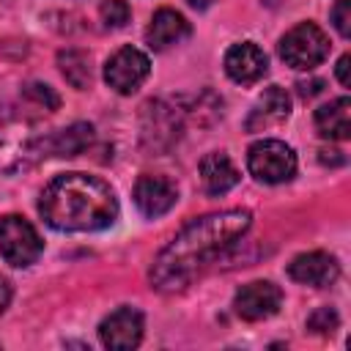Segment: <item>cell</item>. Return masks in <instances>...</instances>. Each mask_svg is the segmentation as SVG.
<instances>
[{"label":"cell","instance_id":"cell-1","mask_svg":"<svg viewBox=\"0 0 351 351\" xmlns=\"http://www.w3.org/2000/svg\"><path fill=\"white\" fill-rule=\"evenodd\" d=\"M252 225L247 208H228L206 214L181 228V233L156 255L151 266V285L162 293L184 291L219 252L236 244Z\"/></svg>","mask_w":351,"mask_h":351},{"label":"cell","instance_id":"cell-2","mask_svg":"<svg viewBox=\"0 0 351 351\" xmlns=\"http://www.w3.org/2000/svg\"><path fill=\"white\" fill-rule=\"evenodd\" d=\"M41 219L66 233L104 230L118 219V197L112 186L88 173L55 176L38 197Z\"/></svg>","mask_w":351,"mask_h":351},{"label":"cell","instance_id":"cell-3","mask_svg":"<svg viewBox=\"0 0 351 351\" xmlns=\"http://www.w3.org/2000/svg\"><path fill=\"white\" fill-rule=\"evenodd\" d=\"M329 36L315 22H299L280 38V58L299 71L315 69L329 55Z\"/></svg>","mask_w":351,"mask_h":351},{"label":"cell","instance_id":"cell-4","mask_svg":"<svg viewBox=\"0 0 351 351\" xmlns=\"http://www.w3.org/2000/svg\"><path fill=\"white\" fill-rule=\"evenodd\" d=\"M44 252V241L38 230L19 214H5L0 217V255L5 263L25 269L38 261Z\"/></svg>","mask_w":351,"mask_h":351},{"label":"cell","instance_id":"cell-5","mask_svg":"<svg viewBox=\"0 0 351 351\" xmlns=\"http://www.w3.org/2000/svg\"><path fill=\"white\" fill-rule=\"evenodd\" d=\"M247 170L263 184H282L296 176V154L282 140H258L247 151Z\"/></svg>","mask_w":351,"mask_h":351},{"label":"cell","instance_id":"cell-6","mask_svg":"<svg viewBox=\"0 0 351 351\" xmlns=\"http://www.w3.org/2000/svg\"><path fill=\"white\" fill-rule=\"evenodd\" d=\"M44 140L27 132V126L16 118H0V170L27 167L36 156H41Z\"/></svg>","mask_w":351,"mask_h":351},{"label":"cell","instance_id":"cell-7","mask_svg":"<svg viewBox=\"0 0 351 351\" xmlns=\"http://www.w3.org/2000/svg\"><path fill=\"white\" fill-rule=\"evenodd\" d=\"M151 71V60L145 52L134 49V47H121L107 63H104V82L115 90V93H134L145 77Z\"/></svg>","mask_w":351,"mask_h":351},{"label":"cell","instance_id":"cell-8","mask_svg":"<svg viewBox=\"0 0 351 351\" xmlns=\"http://www.w3.org/2000/svg\"><path fill=\"white\" fill-rule=\"evenodd\" d=\"M282 307V291L269 280L247 282L233 296V310L244 321H266Z\"/></svg>","mask_w":351,"mask_h":351},{"label":"cell","instance_id":"cell-9","mask_svg":"<svg viewBox=\"0 0 351 351\" xmlns=\"http://www.w3.org/2000/svg\"><path fill=\"white\" fill-rule=\"evenodd\" d=\"M143 329H145V321H143V313L140 310H134V307H118L115 313H110L101 321L99 337H101V346L104 348L129 351V348L140 346Z\"/></svg>","mask_w":351,"mask_h":351},{"label":"cell","instance_id":"cell-10","mask_svg":"<svg viewBox=\"0 0 351 351\" xmlns=\"http://www.w3.org/2000/svg\"><path fill=\"white\" fill-rule=\"evenodd\" d=\"M178 200V186L167 176H140L134 184V206L143 217L156 219L167 214Z\"/></svg>","mask_w":351,"mask_h":351},{"label":"cell","instance_id":"cell-11","mask_svg":"<svg viewBox=\"0 0 351 351\" xmlns=\"http://www.w3.org/2000/svg\"><path fill=\"white\" fill-rule=\"evenodd\" d=\"M288 277L299 285H313V288H326L340 277V263L321 250L302 252L288 263Z\"/></svg>","mask_w":351,"mask_h":351},{"label":"cell","instance_id":"cell-12","mask_svg":"<svg viewBox=\"0 0 351 351\" xmlns=\"http://www.w3.org/2000/svg\"><path fill=\"white\" fill-rule=\"evenodd\" d=\"M269 69V60H266V52L252 44V41H241V44H233L228 52H225V71L233 82L239 85H252L258 82Z\"/></svg>","mask_w":351,"mask_h":351},{"label":"cell","instance_id":"cell-13","mask_svg":"<svg viewBox=\"0 0 351 351\" xmlns=\"http://www.w3.org/2000/svg\"><path fill=\"white\" fill-rule=\"evenodd\" d=\"M288 115H291V96L280 85H271L252 104V110H250V115L244 121V129L247 132H263L269 126L282 123Z\"/></svg>","mask_w":351,"mask_h":351},{"label":"cell","instance_id":"cell-14","mask_svg":"<svg viewBox=\"0 0 351 351\" xmlns=\"http://www.w3.org/2000/svg\"><path fill=\"white\" fill-rule=\"evenodd\" d=\"M189 33H192V27L178 11L159 8L154 14L148 30H145V41H148L151 49H167L173 44H181L184 38H189Z\"/></svg>","mask_w":351,"mask_h":351},{"label":"cell","instance_id":"cell-15","mask_svg":"<svg viewBox=\"0 0 351 351\" xmlns=\"http://www.w3.org/2000/svg\"><path fill=\"white\" fill-rule=\"evenodd\" d=\"M200 181H203V189L206 195H225L230 192L236 184H239V170L236 165L230 162L228 154L222 151H211L200 159Z\"/></svg>","mask_w":351,"mask_h":351},{"label":"cell","instance_id":"cell-16","mask_svg":"<svg viewBox=\"0 0 351 351\" xmlns=\"http://www.w3.org/2000/svg\"><path fill=\"white\" fill-rule=\"evenodd\" d=\"M315 129L321 137L329 140H348L351 137V101L340 96L315 110Z\"/></svg>","mask_w":351,"mask_h":351},{"label":"cell","instance_id":"cell-17","mask_svg":"<svg viewBox=\"0 0 351 351\" xmlns=\"http://www.w3.org/2000/svg\"><path fill=\"white\" fill-rule=\"evenodd\" d=\"M93 140V126L90 123H71L69 129H60L44 140V151L52 156H77L82 154Z\"/></svg>","mask_w":351,"mask_h":351},{"label":"cell","instance_id":"cell-18","mask_svg":"<svg viewBox=\"0 0 351 351\" xmlns=\"http://www.w3.org/2000/svg\"><path fill=\"white\" fill-rule=\"evenodd\" d=\"M58 66H60L63 77L77 90H85L90 85V63H88V55L85 52H80V49H63L58 55Z\"/></svg>","mask_w":351,"mask_h":351},{"label":"cell","instance_id":"cell-19","mask_svg":"<svg viewBox=\"0 0 351 351\" xmlns=\"http://www.w3.org/2000/svg\"><path fill=\"white\" fill-rule=\"evenodd\" d=\"M99 16H101V22H104L107 27L118 30V27H123V25L129 22L132 8H129L126 0H101V5H99Z\"/></svg>","mask_w":351,"mask_h":351},{"label":"cell","instance_id":"cell-20","mask_svg":"<svg viewBox=\"0 0 351 351\" xmlns=\"http://www.w3.org/2000/svg\"><path fill=\"white\" fill-rule=\"evenodd\" d=\"M337 324H340V318H337V313L332 307H318L307 318V329L315 332V335H332L337 329Z\"/></svg>","mask_w":351,"mask_h":351},{"label":"cell","instance_id":"cell-21","mask_svg":"<svg viewBox=\"0 0 351 351\" xmlns=\"http://www.w3.org/2000/svg\"><path fill=\"white\" fill-rule=\"evenodd\" d=\"M25 96H30V99H36L38 104H44V110H58V104H60L58 93H55L49 85H41V82H30V85L25 88Z\"/></svg>","mask_w":351,"mask_h":351},{"label":"cell","instance_id":"cell-22","mask_svg":"<svg viewBox=\"0 0 351 351\" xmlns=\"http://www.w3.org/2000/svg\"><path fill=\"white\" fill-rule=\"evenodd\" d=\"M332 25H335V30L343 38L351 36V3L348 0H337L335 3V8H332Z\"/></svg>","mask_w":351,"mask_h":351},{"label":"cell","instance_id":"cell-23","mask_svg":"<svg viewBox=\"0 0 351 351\" xmlns=\"http://www.w3.org/2000/svg\"><path fill=\"white\" fill-rule=\"evenodd\" d=\"M348 63H351V58H348V55H343V58L337 60V66H335V74H337V80H340V85H343V88H348V85H351Z\"/></svg>","mask_w":351,"mask_h":351},{"label":"cell","instance_id":"cell-24","mask_svg":"<svg viewBox=\"0 0 351 351\" xmlns=\"http://www.w3.org/2000/svg\"><path fill=\"white\" fill-rule=\"evenodd\" d=\"M8 302H11V282L5 277H0V315L5 313Z\"/></svg>","mask_w":351,"mask_h":351},{"label":"cell","instance_id":"cell-25","mask_svg":"<svg viewBox=\"0 0 351 351\" xmlns=\"http://www.w3.org/2000/svg\"><path fill=\"white\" fill-rule=\"evenodd\" d=\"M321 85H324L321 80H313L310 85H307V82H299V93L310 99V96H315V93H321Z\"/></svg>","mask_w":351,"mask_h":351},{"label":"cell","instance_id":"cell-26","mask_svg":"<svg viewBox=\"0 0 351 351\" xmlns=\"http://www.w3.org/2000/svg\"><path fill=\"white\" fill-rule=\"evenodd\" d=\"M186 3H189L192 8H197V11H206V8H208L214 0H186Z\"/></svg>","mask_w":351,"mask_h":351}]
</instances>
